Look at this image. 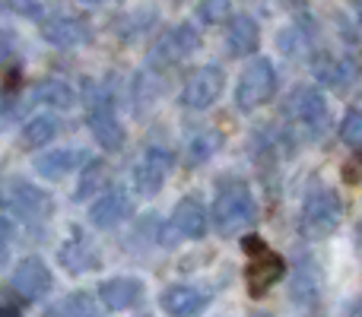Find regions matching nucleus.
Listing matches in <instances>:
<instances>
[{"mask_svg": "<svg viewBox=\"0 0 362 317\" xmlns=\"http://www.w3.org/2000/svg\"><path fill=\"white\" fill-rule=\"evenodd\" d=\"M257 219V200L245 181H226L219 184L216 197H213V229L223 238H232L255 225Z\"/></svg>", "mask_w": 362, "mask_h": 317, "instance_id": "obj_1", "label": "nucleus"}, {"mask_svg": "<svg viewBox=\"0 0 362 317\" xmlns=\"http://www.w3.org/2000/svg\"><path fill=\"white\" fill-rule=\"evenodd\" d=\"M344 222V200L337 191L331 187H315L308 191L305 203H302V216H299V232L308 241H321L331 238L334 232Z\"/></svg>", "mask_w": 362, "mask_h": 317, "instance_id": "obj_2", "label": "nucleus"}, {"mask_svg": "<svg viewBox=\"0 0 362 317\" xmlns=\"http://www.w3.org/2000/svg\"><path fill=\"white\" fill-rule=\"evenodd\" d=\"M283 114L289 121L286 133H293V137L318 140L327 131V102L315 86H296L289 92Z\"/></svg>", "mask_w": 362, "mask_h": 317, "instance_id": "obj_3", "label": "nucleus"}, {"mask_svg": "<svg viewBox=\"0 0 362 317\" xmlns=\"http://www.w3.org/2000/svg\"><path fill=\"white\" fill-rule=\"evenodd\" d=\"M0 210L23 222H45L51 216V197L48 191L29 184L25 178H6L0 184Z\"/></svg>", "mask_w": 362, "mask_h": 317, "instance_id": "obj_4", "label": "nucleus"}, {"mask_svg": "<svg viewBox=\"0 0 362 317\" xmlns=\"http://www.w3.org/2000/svg\"><path fill=\"white\" fill-rule=\"evenodd\" d=\"M276 92V67L270 64V57H255L248 67L242 70L235 86V108L238 112H257L261 105H267Z\"/></svg>", "mask_w": 362, "mask_h": 317, "instance_id": "obj_5", "label": "nucleus"}, {"mask_svg": "<svg viewBox=\"0 0 362 317\" xmlns=\"http://www.w3.org/2000/svg\"><path fill=\"white\" fill-rule=\"evenodd\" d=\"M86 124L93 131V137L99 140L102 150L118 152L124 146V127L118 121V112H115L112 95L102 86H93V95L86 102Z\"/></svg>", "mask_w": 362, "mask_h": 317, "instance_id": "obj_6", "label": "nucleus"}, {"mask_svg": "<svg viewBox=\"0 0 362 317\" xmlns=\"http://www.w3.org/2000/svg\"><path fill=\"white\" fill-rule=\"evenodd\" d=\"M242 244H245V251L251 254L248 270H245V282H248L251 299H261L270 286H276V282L286 276V261H283L280 254H274V251H270L264 241L251 238V235L245 238Z\"/></svg>", "mask_w": 362, "mask_h": 317, "instance_id": "obj_7", "label": "nucleus"}, {"mask_svg": "<svg viewBox=\"0 0 362 317\" xmlns=\"http://www.w3.org/2000/svg\"><path fill=\"white\" fill-rule=\"evenodd\" d=\"M200 48V32L191 23H178L172 29H165L156 38V44L150 48V70H169L181 64L185 57H191Z\"/></svg>", "mask_w": 362, "mask_h": 317, "instance_id": "obj_8", "label": "nucleus"}, {"mask_svg": "<svg viewBox=\"0 0 362 317\" xmlns=\"http://www.w3.org/2000/svg\"><path fill=\"white\" fill-rule=\"evenodd\" d=\"M172 165H175V152L165 150V146H150L134 165V191L140 197H156L163 191V184L169 181Z\"/></svg>", "mask_w": 362, "mask_h": 317, "instance_id": "obj_9", "label": "nucleus"}, {"mask_svg": "<svg viewBox=\"0 0 362 317\" xmlns=\"http://www.w3.org/2000/svg\"><path fill=\"white\" fill-rule=\"evenodd\" d=\"M226 89V73L216 64H204V67L191 70V76L185 80V89H181V105L191 108V112H204L213 102L223 95Z\"/></svg>", "mask_w": 362, "mask_h": 317, "instance_id": "obj_10", "label": "nucleus"}, {"mask_svg": "<svg viewBox=\"0 0 362 317\" xmlns=\"http://www.w3.org/2000/svg\"><path fill=\"white\" fill-rule=\"evenodd\" d=\"M51 286H54V276H51L48 263L38 261V257H25V261H19V267L13 270V276H10V289L23 301L45 299V295L51 292Z\"/></svg>", "mask_w": 362, "mask_h": 317, "instance_id": "obj_11", "label": "nucleus"}, {"mask_svg": "<svg viewBox=\"0 0 362 317\" xmlns=\"http://www.w3.org/2000/svg\"><path fill=\"white\" fill-rule=\"evenodd\" d=\"M206 305H210V292L200 286H187V282L169 286L159 295V308L169 317H200Z\"/></svg>", "mask_w": 362, "mask_h": 317, "instance_id": "obj_12", "label": "nucleus"}, {"mask_svg": "<svg viewBox=\"0 0 362 317\" xmlns=\"http://www.w3.org/2000/svg\"><path fill=\"white\" fill-rule=\"evenodd\" d=\"M42 38L51 42L54 48H76V44L89 42V23L70 13H54V16L42 19Z\"/></svg>", "mask_w": 362, "mask_h": 317, "instance_id": "obj_13", "label": "nucleus"}, {"mask_svg": "<svg viewBox=\"0 0 362 317\" xmlns=\"http://www.w3.org/2000/svg\"><path fill=\"white\" fill-rule=\"evenodd\" d=\"M131 213H134L131 193H127L124 187H112V191H105L93 203V210H89V222H93L95 229H115V225H121Z\"/></svg>", "mask_w": 362, "mask_h": 317, "instance_id": "obj_14", "label": "nucleus"}, {"mask_svg": "<svg viewBox=\"0 0 362 317\" xmlns=\"http://www.w3.org/2000/svg\"><path fill=\"white\" fill-rule=\"evenodd\" d=\"M95 299H99V305L105 311H127V308H134L144 299V282L134 280V276H115V280L102 282Z\"/></svg>", "mask_w": 362, "mask_h": 317, "instance_id": "obj_15", "label": "nucleus"}, {"mask_svg": "<svg viewBox=\"0 0 362 317\" xmlns=\"http://www.w3.org/2000/svg\"><path fill=\"white\" fill-rule=\"evenodd\" d=\"M206 222H210V216H206L204 200L200 197H185V200H178L175 213H172L169 229L175 232L178 238H191V241H197V238L206 235Z\"/></svg>", "mask_w": 362, "mask_h": 317, "instance_id": "obj_16", "label": "nucleus"}, {"mask_svg": "<svg viewBox=\"0 0 362 317\" xmlns=\"http://www.w3.org/2000/svg\"><path fill=\"white\" fill-rule=\"evenodd\" d=\"M93 156H89L86 150H80V146H67V150H54L48 152V156H38L35 159V172L42 174V178H64V174L76 172V168H86Z\"/></svg>", "mask_w": 362, "mask_h": 317, "instance_id": "obj_17", "label": "nucleus"}, {"mask_svg": "<svg viewBox=\"0 0 362 317\" xmlns=\"http://www.w3.org/2000/svg\"><path fill=\"white\" fill-rule=\"evenodd\" d=\"M261 44V29L248 13H238L229 19V32H226V48L232 57H251Z\"/></svg>", "mask_w": 362, "mask_h": 317, "instance_id": "obj_18", "label": "nucleus"}, {"mask_svg": "<svg viewBox=\"0 0 362 317\" xmlns=\"http://www.w3.org/2000/svg\"><path fill=\"white\" fill-rule=\"evenodd\" d=\"M61 263H64V270H70L74 276H83V273H89V270H99L102 257L86 238L76 235L61 248Z\"/></svg>", "mask_w": 362, "mask_h": 317, "instance_id": "obj_19", "label": "nucleus"}, {"mask_svg": "<svg viewBox=\"0 0 362 317\" xmlns=\"http://www.w3.org/2000/svg\"><path fill=\"white\" fill-rule=\"evenodd\" d=\"M315 76H318L325 86H331L334 92H346L353 83V67L344 57H331V54H318V61H312Z\"/></svg>", "mask_w": 362, "mask_h": 317, "instance_id": "obj_20", "label": "nucleus"}, {"mask_svg": "<svg viewBox=\"0 0 362 317\" xmlns=\"http://www.w3.org/2000/svg\"><path fill=\"white\" fill-rule=\"evenodd\" d=\"M57 133H61V121H57L54 114H35L32 121H25L23 133H19V143H23L25 150H38V146L51 143Z\"/></svg>", "mask_w": 362, "mask_h": 317, "instance_id": "obj_21", "label": "nucleus"}, {"mask_svg": "<svg viewBox=\"0 0 362 317\" xmlns=\"http://www.w3.org/2000/svg\"><path fill=\"white\" fill-rule=\"evenodd\" d=\"M32 102H42V105H51V108H70L76 102V92L64 80H42L32 89Z\"/></svg>", "mask_w": 362, "mask_h": 317, "instance_id": "obj_22", "label": "nucleus"}, {"mask_svg": "<svg viewBox=\"0 0 362 317\" xmlns=\"http://www.w3.org/2000/svg\"><path fill=\"white\" fill-rule=\"evenodd\" d=\"M57 317H105V311H102L99 299L89 292H74L67 295V299L61 301V305L54 308Z\"/></svg>", "mask_w": 362, "mask_h": 317, "instance_id": "obj_23", "label": "nucleus"}, {"mask_svg": "<svg viewBox=\"0 0 362 317\" xmlns=\"http://www.w3.org/2000/svg\"><path fill=\"white\" fill-rule=\"evenodd\" d=\"M289 292H293V301H299V305H315V301H318V273H315L305 261L296 267L293 289H289Z\"/></svg>", "mask_w": 362, "mask_h": 317, "instance_id": "obj_24", "label": "nucleus"}, {"mask_svg": "<svg viewBox=\"0 0 362 317\" xmlns=\"http://www.w3.org/2000/svg\"><path fill=\"white\" fill-rule=\"evenodd\" d=\"M219 146H223V133H219V131L194 133V137L187 140V162H191V165H200V162L210 159Z\"/></svg>", "mask_w": 362, "mask_h": 317, "instance_id": "obj_25", "label": "nucleus"}, {"mask_svg": "<svg viewBox=\"0 0 362 317\" xmlns=\"http://www.w3.org/2000/svg\"><path fill=\"white\" fill-rule=\"evenodd\" d=\"M19 67H23V44H19L16 32L0 29V70L16 76Z\"/></svg>", "mask_w": 362, "mask_h": 317, "instance_id": "obj_26", "label": "nucleus"}, {"mask_svg": "<svg viewBox=\"0 0 362 317\" xmlns=\"http://www.w3.org/2000/svg\"><path fill=\"white\" fill-rule=\"evenodd\" d=\"M340 140H344L353 152H359V146H362V114H359V108H350V112L344 114V121H340Z\"/></svg>", "mask_w": 362, "mask_h": 317, "instance_id": "obj_27", "label": "nucleus"}, {"mask_svg": "<svg viewBox=\"0 0 362 317\" xmlns=\"http://www.w3.org/2000/svg\"><path fill=\"white\" fill-rule=\"evenodd\" d=\"M197 16L204 19L206 25H219L232 19V0H200Z\"/></svg>", "mask_w": 362, "mask_h": 317, "instance_id": "obj_28", "label": "nucleus"}, {"mask_svg": "<svg viewBox=\"0 0 362 317\" xmlns=\"http://www.w3.org/2000/svg\"><path fill=\"white\" fill-rule=\"evenodd\" d=\"M0 4H4L6 13H16V16H23V19H38V23L45 19L42 0H0Z\"/></svg>", "mask_w": 362, "mask_h": 317, "instance_id": "obj_29", "label": "nucleus"}, {"mask_svg": "<svg viewBox=\"0 0 362 317\" xmlns=\"http://www.w3.org/2000/svg\"><path fill=\"white\" fill-rule=\"evenodd\" d=\"M89 174H83V181H80V187H76V200H86L89 193L99 187V181H102V174H105V168H102V162H89Z\"/></svg>", "mask_w": 362, "mask_h": 317, "instance_id": "obj_30", "label": "nucleus"}, {"mask_svg": "<svg viewBox=\"0 0 362 317\" xmlns=\"http://www.w3.org/2000/svg\"><path fill=\"white\" fill-rule=\"evenodd\" d=\"M10 222L6 219H0V261H4V254H6V248H10Z\"/></svg>", "mask_w": 362, "mask_h": 317, "instance_id": "obj_31", "label": "nucleus"}, {"mask_svg": "<svg viewBox=\"0 0 362 317\" xmlns=\"http://www.w3.org/2000/svg\"><path fill=\"white\" fill-rule=\"evenodd\" d=\"M356 165H359V159H353V165L346 168V181H350V184H359V174H356Z\"/></svg>", "mask_w": 362, "mask_h": 317, "instance_id": "obj_32", "label": "nucleus"}, {"mask_svg": "<svg viewBox=\"0 0 362 317\" xmlns=\"http://www.w3.org/2000/svg\"><path fill=\"white\" fill-rule=\"evenodd\" d=\"M0 317H19L13 308H6V305H0Z\"/></svg>", "mask_w": 362, "mask_h": 317, "instance_id": "obj_33", "label": "nucleus"}, {"mask_svg": "<svg viewBox=\"0 0 362 317\" xmlns=\"http://www.w3.org/2000/svg\"><path fill=\"white\" fill-rule=\"evenodd\" d=\"M140 317H150V314H140Z\"/></svg>", "mask_w": 362, "mask_h": 317, "instance_id": "obj_34", "label": "nucleus"}]
</instances>
